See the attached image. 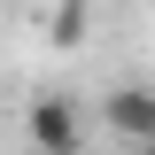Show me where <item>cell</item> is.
Wrapping results in <instances>:
<instances>
[{
    "label": "cell",
    "instance_id": "6da1fadb",
    "mask_svg": "<svg viewBox=\"0 0 155 155\" xmlns=\"http://www.w3.org/2000/svg\"><path fill=\"white\" fill-rule=\"evenodd\" d=\"M101 124H109V140L155 147V93H147V85H116V93L101 101Z\"/></svg>",
    "mask_w": 155,
    "mask_h": 155
},
{
    "label": "cell",
    "instance_id": "7a4b0ae2",
    "mask_svg": "<svg viewBox=\"0 0 155 155\" xmlns=\"http://www.w3.org/2000/svg\"><path fill=\"white\" fill-rule=\"evenodd\" d=\"M23 132H31L47 155H70L78 140H85V124H78V109H70L62 93H39V101H31V116H23Z\"/></svg>",
    "mask_w": 155,
    "mask_h": 155
}]
</instances>
